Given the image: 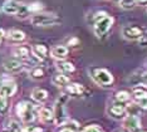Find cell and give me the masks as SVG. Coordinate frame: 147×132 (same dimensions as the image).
<instances>
[{
	"label": "cell",
	"instance_id": "1",
	"mask_svg": "<svg viewBox=\"0 0 147 132\" xmlns=\"http://www.w3.org/2000/svg\"><path fill=\"white\" fill-rule=\"evenodd\" d=\"M113 19L112 16L107 15V14H99V16L96 18L94 23V33L97 37H102L105 35L112 26Z\"/></svg>",
	"mask_w": 147,
	"mask_h": 132
},
{
	"label": "cell",
	"instance_id": "2",
	"mask_svg": "<svg viewBox=\"0 0 147 132\" xmlns=\"http://www.w3.org/2000/svg\"><path fill=\"white\" fill-rule=\"evenodd\" d=\"M68 101L67 94H62L55 102L54 107V117L57 125H63L67 122V110H65V102Z\"/></svg>",
	"mask_w": 147,
	"mask_h": 132
},
{
	"label": "cell",
	"instance_id": "3",
	"mask_svg": "<svg viewBox=\"0 0 147 132\" xmlns=\"http://www.w3.org/2000/svg\"><path fill=\"white\" fill-rule=\"evenodd\" d=\"M16 112L20 116V118L24 121L25 123H29V122H33L35 120V111H34V107L33 104L28 103V102H22L18 104L16 107Z\"/></svg>",
	"mask_w": 147,
	"mask_h": 132
},
{
	"label": "cell",
	"instance_id": "4",
	"mask_svg": "<svg viewBox=\"0 0 147 132\" xmlns=\"http://www.w3.org/2000/svg\"><path fill=\"white\" fill-rule=\"evenodd\" d=\"M32 24L36 26H48L57 24L59 22V18L54 14H35L30 19Z\"/></svg>",
	"mask_w": 147,
	"mask_h": 132
},
{
	"label": "cell",
	"instance_id": "5",
	"mask_svg": "<svg viewBox=\"0 0 147 132\" xmlns=\"http://www.w3.org/2000/svg\"><path fill=\"white\" fill-rule=\"evenodd\" d=\"M93 77H94L96 82L98 84H101V86H109L113 82L112 74L107 69H96Z\"/></svg>",
	"mask_w": 147,
	"mask_h": 132
},
{
	"label": "cell",
	"instance_id": "6",
	"mask_svg": "<svg viewBox=\"0 0 147 132\" xmlns=\"http://www.w3.org/2000/svg\"><path fill=\"white\" fill-rule=\"evenodd\" d=\"M143 34L142 29L140 26L136 25H129V26H125L122 29V35L128 40H138L141 38V35Z\"/></svg>",
	"mask_w": 147,
	"mask_h": 132
},
{
	"label": "cell",
	"instance_id": "7",
	"mask_svg": "<svg viewBox=\"0 0 147 132\" xmlns=\"http://www.w3.org/2000/svg\"><path fill=\"white\" fill-rule=\"evenodd\" d=\"M140 120H138V117L135 116V114H129L128 117L125 120V126L126 128H128L131 132H136V131H138L140 130Z\"/></svg>",
	"mask_w": 147,
	"mask_h": 132
},
{
	"label": "cell",
	"instance_id": "8",
	"mask_svg": "<svg viewBox=\"0 0 147 132\" xmlns=\"http://www.w3.org/2000/svg\"><path fill=\"white\" fill-rule=\"evenodd\" d=\"M16 86L13 82H5L0 86V96L1 97H10L15 93Z\"/></svg>",
	"mask_w": 147,
	"mask_h": 132
},
{
	"label": "cell",
	"instance_id": "9",
	"mask_svg": "<svg viewBox=\"0 0 147 132\" xmlns=\"http://www.w3.org/2000/svg\"><path fill=\"white\" fill-rule=\"evenodd\" d=\"M126 113V108L122 104H112L108 108V114L113 118H122Z\"/></svg>",
	"mask_w": 147,
	"mask_h": 132
},
{
	"label": "cell",
	"instance_id": "10",
	"mask_svg": "<svg viewBox=\"0 0 147 132\" xmlns=\"http://www.w3.org/2000/svg\"><path fill=\"white\" fill-rule=\"evenodd\" d=\"M51 53H52V57L54 59L63 60V59L67 58V56H68V49H67V47H64V45H58V47H54Z\"/></svg>",
	"mask_w": 147,
	"mask_h": 132
},
{
	"label": "cell",
	"instance_id": "11",
	"mask_svg": "<svg viewBox=\"0 0 147 132\" xmlns=\"http://www.w3.org/2000/svg\"><path fill=\"white\" fill-rule=\"evenodd\" d=\"M3 66H4V68L6 70H9V72H18V70H20L23 68L22 62H19V60H16V59H6V60H4Z\"/></svg>",
	"mask_w": 147,
	"mask_h": 132
},
{
	"label": "cell",
	"instance_id": "12",
	"mask_svg": "<svg viewBox=\"0 0 147 132\" xmlns=\"http://www.w3.org/2000/svg\"><path fill=\"white\" fill-rule=\"evenodd\" d=\"M67 92L72 96H81V94L84 93V87L79 83H71V84H67Z\"/></svg>",
	"mask_w": 147,
	"mask_h": 132
},
{
	"label": "cell",
	"instance_id": "13",
	"mask_svg": "<svg viewBox=\"0 0 147 132\" xmlns=\"http://www.w3.org/2000/svg\"><path fill=\"white\" fill-rule=\"evenodd\" d=\"M22 6H23V5L18 4V3H15V1H9V3H6V4L4 5L3 10H4V13H6V14L14 15V14H19V12H20Z\"/></svg>",
	"mask_w": 147,
	"mask_h": 132
},
{
	"label": "cell",
	"instance_id": "14",
	"mask_svg": "<svg viewBox=\"0 0 147 132\" xmlns=\"http://www.w3.org/2000/svg\"><path fill=\"white\" fill-rule=\"evenodd\" d=\"M32 97L36 102H44L47 98H48V92L44 89H40V88H36V89H34L32 92Z\"/></svg>",
	"mask_w": 147,
	"mask_h": 132
},
{
	"label": "cell",
	"instance_id": "15",
	"mask_svg": "<svg viewBox=\"0 0 147 132\" xmlns=\"http://www.w3.org/2000/svg\"><path fill=\"white\" fill-rule=\"evenodd\" d=\"M52 82L53 84H55L58 87H64L69 83V78L67 76H64V74H55L52 78Z\"/></svg>",
	"mask_w": 147,
	"mask_h": 132
},
{
	"label": "cell",
	"instance_id": "16",
	"mask_svg": "<svg viewBox=\"0 0 147 132\" xmlns=\"http://www.w3.org/2000/svg\"><path fill=\"white\" fill-rule=\"evenodd\" d=\"M33 52H34V54L39 59H44L47 57L48 50H47V47L43 45V44H36V45L33 47Z\"/></svg>",
	"mask_w": 147,
	"mask_h": 132
},
{
	"label": "cell",
	"instance_id": "17",
	"mask_svg": "<svg viewBox=\"0 0 147 132\" xmlns=\"http://www.w3.org/2000/svg\"><path fill=\"white\" fill-rule=\"evenodd\" d=\"M39 117H40V120L44 123H48V122H52L54 114H53L52 111L48 110V108H42V110L39 111Z\"/></svg>",
	"mask_w": 147,
	"mask_h": 132
},
{
	"label": "cell",
	"instance_id": "18",
	"mask_svg": "<svg viewBox=\"0 0 147 132\" xmlns=\"http://www.w3.org/2000/svg\"><path fill=\"white\" fill-rule=\"evenodd\" d=\"M8 38L10 40H14V42H22L25 39V34L20 30H10L8 33Z\"/></svg>",
	"mask_w": 147,
	"mask_h": 132
},
{
	"label": "cell",
	"instance_id": "19",
	"mask_svg": "<svg viewBox=\"0 0 147 132\" xmlns=\"http://www.w3.org/2000/svg\"><path fill=\"white\" fill-rule=\"evenodd\" d=\"M58 69L62 70L63 73H72L74 72V66L69 62H62L58 64Z\"/></svg>",
	"mask_w": 147,
	"mask_h": 132
},
{
	"label": "cell",
	"instance_id": "20",
	"mask_svg": "<svg viewBox=\"0 0 147 132\" xmlns=\"http://www.w3.org/2000/svg\"><path fill=\"white\" fill-rule=\"evenodd\" d=\"M30 76H32V78H34V79H40L44 77V69L40 68V67H35L30 72Z\"/></svg>",
	"mask_w": 147,
	"mask_h": 132
},
{
	"label": "cell",
	"instance_id": "21",
	"mask_svg": "<svg viewBox=\"0 0 147 132\" xmlns=\"http://www.w3.org/2000/svg\"><path fill=\"white\" fill-rule=\"evenodd\" d=\"M6 130L10 132H23L22 127L19 126V123H16L15 121H10V122L6 125Z\"/></svg>",
	"mask_w": 147,
	"mask_h": 132
},
{
	"label": "cell",
	"instance_id": "22",
	"mask_svg": "<svg viewBox=\"0 0 147 132\" xmlns=\"http://www.w3.org/2000/svg\"><path fill=\"white\" fill-rule=\"evenodd\" d=\"M119 5L122 9H132L136 5V0H119Z\"/></svg>",
	"mask_w": 147,
	"mask_h": 132
},
{
	"label": "cell",
	"instance_id": "23",
	"mask_svg": "<svg viewBox=\"0 0 147 132\" xmlns=\"http://www.w3.org/2000/svg\"><path fill=\"white\" fill-rule=\"evenodd\" d=\"M14 53L18 57H20V58H28L29 57V50H28V48H25V47H19V48H16Z\"/></svg>",
	"mask_w": 147,
	"mask_h": 132
},
{
	"label": "cell",
	"instance_id": "24",
	"mask_svg": "<svg viewBox=\"0 0 147 132\" xmlns=\"http://www.w3.org/2000/svg\"><path fill=\"white\" fill-rule=\"evenodd\" d=\"M8 107H9V103L6 101V98L0 96V114H5L6 111H8Z\"/></svg>",
	"mask_w": 147,
	"mask_h": 132
},
{
	"label": "cell",
	"instance_id": "25",
	"mask_svg": "<svg viewBox=\"0 0 147 132\" xmlns=\"http://www.w3.org/2000/svg\"><path fill=\"white\" fill-rule=\"evenodd\" d=\"M128 100H129V94L125 92V91H121V92L116 94V101H118V102H127Z\"/></svg>",
	"mask_w": 147,
	"mask_h": 132
},
{
	"label": "cell",
	"instance_id": "26",
	"mask_svg": "<svg viewBox=\"0 0 147 132\" xmlns=\"http://www.w3.org/2000/svg\"><path fill=\"white\" fill-rule=\"evenodd\" d=\"M133 96H135L136 100H138V98L147 96V92L145 89H141V88H136V89H133Z\"/></svg>",
	"mask_w": 147,
	"mask_h": 132
},
{
	"label": "cell",
	"instance_id": "27",
	"mask_svg": "<svg viewBox=\"0 0 147 132\" xmlns=\"http://www.w3.org/2000/svg\"><path fill=\"white\" fill-rule=\"evenodd\" d=\"M136 101H137V103H138V106H140V107L147 108V96L142 97V98H138V100H136Z\"/></svg>",
	"mask_w": 147,
	"mask_h": 132
},
{
	"label": "cell",
	"instance_id": "28",
	"mask_svg": "<svg viewBox=\"0 0 147 132\" xmlns=\"http://www.w3.org/2000/svg\"><path fill=\"white\" fill-rule=\"evenodd\" d=\"M83 132H103L99 127H97V126H89V127H87Z\"/></svg>",
	"mask_w": 147,
	"mask_h": 132
},
{
	"label": "cell",
	"instance_id": "29",
	"mask_svg": "<svg viewBox=\"0 0 147 132\" xmlns=\"http://www.w3.org/2000/svg\"><path fill=\"white\" fill-rule=\"evenodd\" d=\"M138 43L141 47H146L147 45V34H142L141 38L138 39Z\"/></svg>",
	"mask_w": 147,
	"mask_h": 132
},
{
	"label": "cell",
	"instance_id": "30",
	"mask_svg": "<svg viewBox=\"0 0 147 132\" xmlns=\"http://www.w3.org/2000/svg\"><path fill=\"white\" fill-rule=\"evenodd\" d=\"M43 130L42 128H39V127H28L25 130V132H42Z\"/></svg>",
	"mask_w": 147,
	"mask_h": 132
},
{
	"label": "cell",
	"instance_id": "31",
	"mask_svg": "<svg viewBox=\"0 0 147 132\" xmlns=\"http://www.w3.org/2000/svg\"><path fill=\"white\" fill-rule=\"evenodd\" d=\"M63 132H77V131H76V130H73V128H69V127H67V128H65V130L63 131Z\"/></svg>",
	"mask_w": 147,
	"mask_h": 132
},
{
	"label": "cell",
	"instance_id": "32",
	"mask_svg": "<svg viewBox=\"0 0 147 132\" xmlns=\"http://www.w3.org/2000/svg\"><path fill=\"white\" fill-rule=\"evenodd\" d=\"M3 35H4V32L0 29V43H1V39H3Z\"/></svg>",
	"mask_w": 147,
	"mask_h": 132
},
{
	"label": "cell",
	"instance_id": "33",
	"mask_svg": "<svg viewBox=\"0 0 147 132\" xmlns=\"http://www.w3.org/2000/svg\"><path fill=\"white\" fill-rule=\"evenodd\" d=\"M143 79H145V81H146V82H147V72H146L145 74H143Z\"/></svg>",
	"mask_w": 147,
	"mask_h": 132
},
{
	"label": "cell",
	"instance_id": "34",
	"mask_svg": "<svg viewBox=\"0 0 147 132\" xmlns=\"http://www.w3.org/2000/svg\"><path fill=\"white\" fill-rule=\"evenodd\" d=\"M137 3H145V1H147V0H136Z\"/></svg>",
	"mask_w": 147,
	"mask_h": 132
},
{
	"label": "cell",
	"instance_id": "35",
	"mask_svg": "<svg viewBox=\"0 0 147 132\" xmlns=\"http://www.w3.org/2000/svg\"><path fill=\"white\" fill-rule=\"evenodd\" d=\"M117 132H125V131H117Z\"/></svg>",
	"mask_w": 147,
	"mask_h": 132
},
{
	"label": "cell",
	"instance_id": "36",
	"mask_svg": "<svg viewBox=\"0 0 147 132\" xmlns=\"http://www.w3.org/2000/svg\"><path fill=\"white\" fill-rule=\"evenodd\" d=\"M8 132H10V131H8Z\"/></svg>",
	"mask_w": 147,
	"mask_h": 132
},
{
	"label": "cell",
	"instance_id": "37",
	"mask_svg": "<svg viewBox=\"0 0 147 132\" xmlns=\"http://www.w3.org/2000/svg\"><path fill=\"white\" fill-rule=\"evenodd\" d=\"M118 1H119V0H118Z\"/></svg>",
	"mask_w": 147,
	"mask_h": 132
}]
</instances>
